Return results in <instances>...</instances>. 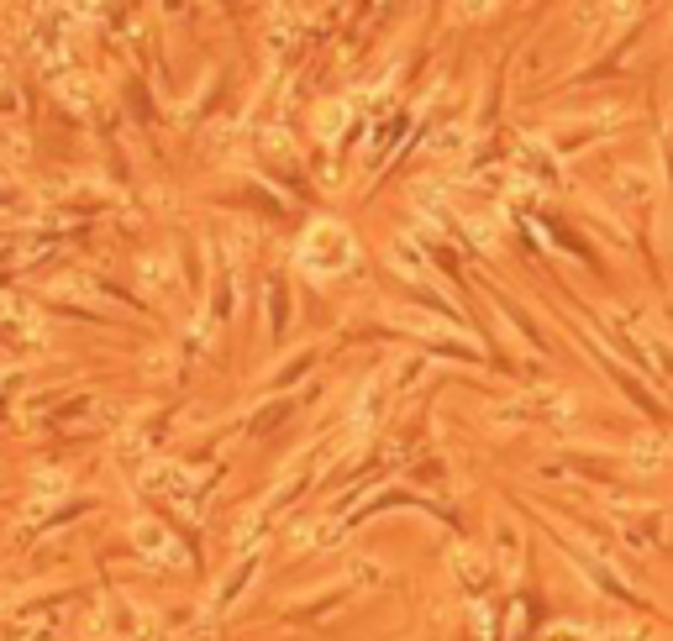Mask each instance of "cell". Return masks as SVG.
<instances>
[{
	"label": "cell",
	"instance_id": "1",
	"mask_svg": "<svg viewBox=\"0 0 673 641\" xmlns=\"http://www.w3.org/2000/svg\"><path fill=\"white\" fill-rule=\"evenodd\" d=\"M0 6H6V16H11V22H27V16L37 11V0H0Z\"/></svg>",
	"mask_w": 673,
	"mask_h": 641
}]
</instances>
